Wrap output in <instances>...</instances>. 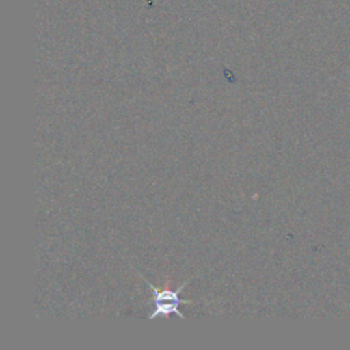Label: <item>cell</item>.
<instances>
[{
  "instance_id": "cell-1",
  "label": "cell",
  "mask_w": 350,
  "mask_h": 350,
  "mask_svg": "<svg viewBox=\"0 0 350 350\" xmlns=\"http://www.w3.org/2000/svg\"><path fill=\"white\" fill-rule=\"evenodd\" d=\"M148 287L150 288L152 291V299L149 301V304H153L154 305V310H152L149 314H148V319L149 320H153V319H157L159 316H164V317H170L171 314H176L179 319L185 320V314L179 310V305L180 304H191L193 301L190 299H182L179 297L180 291L189 284V280L183 282L178 288L175 290H168V288H164V290H159L157 287H154L152 283L146 282Z\"/></svg>"
}]
</instances>
